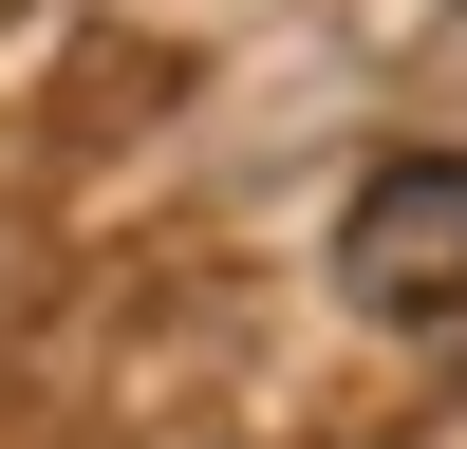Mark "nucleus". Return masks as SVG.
<instances>
[{
  "mask_svg": "<svg viewBox=\"0 0 467 449\" xmlns=\"http://www.w3.org/2000/svg\"><path fill=\"white\" fill-rule=\"evenodd\" d=\"M337 299L356 318H467V150H393L337 206Z\"/></svg>",
  "mask_w": 467,
  "mask_h": 449,
  "instance_id": "nucleus-1",
  "label": "nucleus"
}]
</instances>
